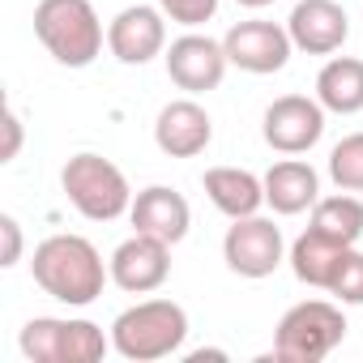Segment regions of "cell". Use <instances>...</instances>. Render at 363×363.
Returning a JSON list of instances; mask_svg holds the SVG:
<instances>
[{"label": "cell", "instance_id": "obj_1", "mask_svg": "<svg viewBox=\"0 0 363 363\" xmlns=\"http://www.w3.org/2000/svg\"><path fill=\"white\" fill-rule=\"evenodd\" d=\"M30 269H35V282L52 299H60L69 308L94 303L103 295L107 274H111V269H103L99 248L90 240H82V235H52V240H43L35 248Z\"/></svg>", "mask_w": 363, "mask_h": 363}, {"label": "cell", "instance_id": "obj_2", "mask_svg": "<svg viewBox=\"0 0 363 363\" xmlns=\"http://www.w3.org/2000/svg\"><path fill=\"white\" fill-rule=\"evenodd\" d=\"M184 337H189V312L175 299H145V303L120 312L111 325V346L133 363L167 359L184 346Z\"/></svg>", "mask_w": 363, "mask_h": 363}, {"label": "cell", "instance_id": "obj_3", "mask_svg": "<svg viewBox=\"0 0 363 363\" xmlns=\"http://www.w3.org/2000/svg\"><path fill=\"white\" fill-rule=\"evenodd\" d=\"M35 35L65 69H86L103 52V22L90 0H39Z\"/></svg>", "mask_w": 363, "mask_h": 363}, {"label": "cell", "instance_id": "obj_4", "mask_svg": "<svg viewBox=\"0 0 363 363\" xmlns=\"http://www.w3.org/2000/svg\"><path fill=\"white\" fill-rule=\"evenodd\" d=\"M60 184L73 201V210L90 223H111L133 210V189L116 162L103 154H73L60 171Z\"/></svg>", "mask_w": 363, "mask_h": 363}, {"label": "cell", "instance_id": "obj_5", "mask_svg": "<svg viewBox=\"0 0 363 363\" xmlns=\"http://www.w3.org/2000/svg\"><path fill=\"white\" fill-rule=\"evenodd\" d=\"M342 337H346L342 308H333L329 299H303L278 320L274 354L282 363H320Z\"/></svg>", "mask_w": 363, "mask_h": 363}, {"label": "cell", "instance_id": "obj_6", "mask_svg": "<svg viewBox=\"0 0 363 363\" xmlns=\"http://www.w3.org/2000/svg\"><path fill=\"white\" fill-rule=\"evenodd\" d=\"M265 141L278 154H303L320 141L325 133V107L320 99H303V94H282L265 107V124H261Z\"/></svg>", "mask_w": 363, "mask_h": 363}, {"label": "cell", "instance_id": "obj_7", "mask_svg": "<svg viewBox=\"0 0 363 363\" xmlns=\"http://www.w3.org/2000/svg\"><path fill=\"white\" fill-rule=\"evenodd\" d=\"M223 257L240 278H269L282 265V231L261 214L235 218V227L223 240Z\"/></svg>", "mask_w": 363, "mask_h": 363}, {"label": "cell", "instance_id": "obj_8", "mask_svg": "<svg viewBox=\"0 0 363 363\" xmlns=\"http://www.w3.org/2000/svg\"><path fill=\"white\" fill-rule=\"evenodd\" d=\"M227 60L244 73H278L291 60V30H282L278 22H235L223 39Z\"/></svg>", "mask_w": 363, "mask_h": 363}, {"label": "cell", "instance_id": "obj_9", "mask_svg": "<svg viewBox=\"0 0 363 363\" xmlns=\"http://www.w3.org/2000/svg\"><path fill=\"white\" fill-rule=\"evenodd\" d=\"M227 48L206 39V35H179L171 48H167V73L179 90L189 94H206V90H218L223 86V73H227Z\"/></svg>", "mask_w": 363, "mask_h": 363}, {"label": "cell", "instance_id": "obj_10", "mask_svg": "<svg viewBox=\"0 0 363 363\" xmlns=\"http://www.w3.org/2000/svg\"><path fill=\"white\" fill-rule=\"evenodd\" d=\"M171 274V244L154 240V235H133L111 252V282L128 295H150L167 282Z\"/></svg>", "mask_w": 363, "mask_h": 363}, {"label": "cell", "instance_id": "obj_11", "mask_svg": "<svg viewBox=\"0 0 363 363\" xmlns=\"http://www.w3.org/2000/svg\"><path fill=\"white\" fill-rule=\"evenodd\" d=\"M167 13L150 5H128L107 26V48L120 65H145L167 48Z\"/></svg>", "mask_w": 363, "mask_h": 363}, {"label": "cell", "instance_id": "obj_12", "mask_svg": "<svg viewBox=\"0 0 363 363\" xmlns=\"http://www.w3.org/2000/svg\"><path fill=\"white\" fill-rule=\"evenodd\" d=\"M291 43L308 56H329L346 43L350 35V18L346 9L337 5V0H299V5L291 9Z\"/></svg>", "mask_w": 363, "mask_h": 363}, {"label": "cell", "instance_id": "obj_13", "mask_svg": "<svg viewBox=\"0 0 363 363\" xmlns=\"http://www.w3.org/2000/svg\"><path fill=\"white\" fill-rule=\"evenodd\" d=\"M210 137H214V120H210L206 107L193 103V99L167 103V107L158 111V120H154V141H158V150L171 154V158H197V154L210 145Z\"/></svg>", "mask_w": 363, "mask_h": 363}, {"label": "cell", "instance_id": "obj_14", "mask_svg": "<svg viewBox=\"0 0 363 363\" xmlns=\"http://www.w3.org/2000/svg\"><path fill=\"white\" fill-rule=\"evenodd\" d=\"M128 218H133V227H137L141 235H154V240H162V244H179V240L189 235L193 210H189V201L179 197L175 189H167V184H150V189L137 193Z\"/></svg>", "mask_w": 363, "mask_h": 363}, {"label": "cell", "instance_id": "obj_15", "mask_svg": "<svg viewBox=\"0 0 363 363\" xmlns=\"http://www.w3.org/2000/svg\"><path fill=\"white\" fill-rule=\"evenodd\" d=\"M316 193H320V179L299 158H282L265 171V206H274L278 214H303L308 206L320 201Z\"/></svg>", "mask_w": 363, "mask_h": 363}, {"label": "cell", "instance_id": "obj_16", "mask_svg": "<svg viewBox=\"0 0 363 363\" xmlns=\"http://www.w3.org/2000/svg\"><path fill=\"white\" fill-rule=\"evenodd\" d=\"M206 197L227 214V218H248L265 206V179L240 167H210L206 171Z\"/></svg>", "mask_w": 363, "mask_h": 363}, {"label": "cell", "instance_id": "obj_17", "mask_svg": "<svg viewBox=\"0 0 363 363\" xmlns=\"http://www.w3.org/2000/svg\"><path fill=\"white\" fill-rule=\"evenodd\" d=\"M316 99L325 111H337V116L363 111V60L333 56L316 77Z\"/></svg>", "mask_w": 363, "mask_h": 363}, {"label": "cell", "instance_id": "obj_18", "mask_svg": "<svg viewBox=\"0 0 363 363\" xmlns=\"http://www.w3.org/2000/svg\"><path fill=\"white\" fill-rule=\"evenodd\" d=\"M342 252H346V244H337V240H329V235H320V231L308 227V231L291 244V269H295L299 282L325 291L329 278H333V269H337V261H342Z\"/></svg>", "mask_w": 363, "mask_h": 363}, {"label": "cell", "instance_id": "obj_19", "mask_svg": "<svg viewBox=\"0 0 363 363\" xmlns=\"http://www.w3.org/2000/svg\"><path fill=\"white\" fill-rule=\"evenodd\" d=\"M312 231L354 248L363 240V201L350 197V193H337V197H325L312 206Z\"/></svg>", "mask_w": 363, "mask_h": 363}, {"label": "cell", "instance_id": "obj_20", "mask_svg": "<svg viewBox=\"0 0 363 363\" xmlns=\"http://www.w3.org/2000/svg\"><path fill=\"white\" fill-rule=\"evenodd\" d=\"M103 354H107V337L94 320H65L60 363H99Z\"/></svg>", "mask_w": 363, "mask_h": 363}, {"label": "cell", "instance_id": "obj_21", "mask_svg": "<svg viewBox=\"0 0 363 363\" xmlns=\"http://www.w3.org/2000/svg\"><path fill=\"white\" fill-rule=\"evenodd\" d=\"M329 175L342 193H363V133H350L329 150Z\"/></svg>", "mask_w": 363, "mask_h": 363}, {"label": "cell", "instance_id": "obj_22", "mask_svg": "<svg viewBox=\"0 0 363 363\" xmlns=\"http://www.w3.org/2000/svg\"><path fill=\"white\" fill-rule=\"evenodd\" d=\"M60 333H65V320H56V316L26 320V329H22V354L30 363H60Z\"/></svg>", "mask_w": 363, "mask_h": 363}, {"label": "cell", "instance_id": "obj_23", "mask_svg": "<svg viewBox=\"0 0 363 363\" xmlns=\"http://www.w3.org/2000/svg\"><path fill=\"white\" fill-rule=\"evenodd\" d=\"M325 291H329V295H337L342 303H363V252L346 248Z\"/></svg>", "mask_w": 363, "mask_h": 363}, {"label": "cell", "instance_id": "obj_24", "mask_svg": "<svg viewBox=\"0 0 363 363\" xmlns=\"http://www.w3.org/2000/svg\"><path fill=\"white\" fill-rule=\"evenodd\" d=\"M158 9L179 26H201L218 13V0H158Z\"/></svg>", "mask_w": 363, "mask_h": 363}, {"label": "cell", "instance_id": "obj_25", "mask_svg": "<svg viewBox=\"0 0 363 363\" xmlns=\"http://www.w3.org/2000/svg\"><path fill=\"white\" fill-rule=\"evenodd\" d=\"M0 235H5V252H0V265H18V257H22V227H18V218L13 214H0Z\"/></svg>", "mask_w": 363, "mask_h": 363}, {"label": "cell", "instance_id": "obj_26", "mask_svg": "<svg viewBox=\"0 0 363 363\" xmlns=\"http://www.w3.org/2000/svg\"><path fill=\"white\" fill-rule=\"evenodd\" d=\"M18 150H22V120H18V111H5V150H0V162L18 158Z\"/></svg>", "mask_w": 363, "mask_h": 363}, {"label": "cell", "instance_id": "obj_27", "mask_svg": "<svg viewBox=\"0 0 363 363\" xmlns=\"http://www.w3.org/2000/svg\"><path fill=\"white\" fill-rule=\"evenodd\" d=\"M189 359H193V363H206V359H227V354H223V350H193Z\"/></svg>", "mask_w": 363, "mask_h": 363}, {"label": "cell", "instance_id": "obj_28", "mask_svg": "<svg viewBox=\"0 0 363 363\" xmlns=\"http://www.w3.org/2000/svg\"><path fill=\"white\" fill-rule=\"evenodd\" d=\"M244 9H265V5H274V0H240Z\"/></svg>", "mask_w": 363, "mask_h": 363}]
</instances>
